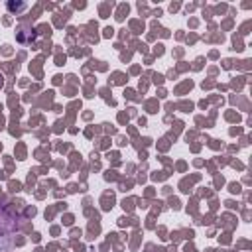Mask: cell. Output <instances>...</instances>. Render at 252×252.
Returning <instances> with one entry per match:
<instances>
[{
	"label": "cell",
	"mask_w": 252,
	"mask_h": 252,
	"mask_svg": "<svg viewBox=\"0 0 252 252\" xmlns=\"http://www.w3.org/2000/svg\"><path fill=\"white\" fill-rule=\"evenodd\" d=\"M16 232H18V219L6 207H0V252L12 246Z\"/></svg>",
	"instance_id": "cell-1"
},
{
	"label": "cell",
	"mask_w": 252,
	"mask_h": 252,
	"mask_svg": "<svg viewBox=\"0 0 252 252\" xmlns=\"http://www.w3.org/2000/svg\"><path fill=\"white\" fill-rule=\"evenodd\" d=\"M2 87H4V75L0 73V89H2Z\"/></svg>",
	"instance_id": "cell-2"
}]
</instances>
